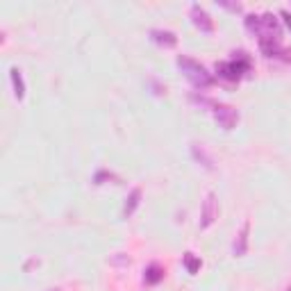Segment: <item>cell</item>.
Masks as SVG:
<instances>
[{"instance_id": "12", "label": "cell", "mask_w": 291, "mask_h": 291, "mask_svg": "<svg viewBox=\"0 0 291 291\" xmlns=\"http://www.w3.org/2000/svg\"><path fill=\"white\" fill-rule=\"evenodd\" d=\"M182 264H184V268H187V273H191V275H196L198 271H200V259H198L194 253H184Z\"/></svg>"}, {"instance_id": "8", "label": "cell", "mask_w": 291, "mask_h": 291, "mask_svg": "<svg viewBox=\"0 0 291 291\" xmlns=\"http://www.w3.org/2000/svg\"><path fill=\"white\" fill-rule=\"evenodd\" d=\"M191 155H194V160L200 162L202 166L207 168V171H214V160L207 155V150H205V146L202 143H191Z\"/></svg>"}, {"instance_id": "7", "label": "cell", "mask_w": 291, "mask_h": 291, "mask_svg": "<svg viewBox=\"0 0 291 291\" xmlns=\"http://www.w3.org/2000/svg\"><path fill=\"white\" fill-rule=\"evenodd\" d=\"M248 230H250V223L246 221L241 232H239V237L234 239V246H232V253H234L237 257H244L246 250H248Z\"/></svg>"}, {"instance_id": "3", "label": "cell", "mask_w": 291, "mask_h": 291, "mask_svg": "<svg viewBox=\"0 0 291 291\" xmlns=\"http://www.w3.org/2000/svg\"><path fill=\"white\" fill-rule=\"evenodd\" d=\"M212 112H214L216 123H219L223 130H232V128L239 123V112L234 107H230V105H214Z\"/></svg>"}, {"instance_id": "11", "label": "cell", "mask_w": 291, "mask_h": 291, "mask_svg": "<svg viewBox=\"0 0 291 291\" xmlns=\"http://www.w3.org/2000/svg\"><path fill=\"white\" fill-rule=\"evenodd\" d=\"M162 278H164V268H162L160 264H150V266L146 268L143 282H146V285H157V282H160Z\"/></svg>"}, {"instance_id": "13", "label": "cell", "mask_w": 291, "mask_h": 291, "mask_svg": "<svg viewBox=\"0 0 291 291\" xmlns=\"http://www.w3.org/2000/svg\"><path fill=\"white\" fill-rule=\"evenodd\" d=\"M246 28H248L250 32H255V34L259 36V34H261V16H255V14L246 16Z\"/></svg>"}, {"instance_id": "2", "label": "cell", "mask_w": 291, "mask_h": 291, "mask_svg": "<svg viewBox=\"0 0 291 291\" xmlns=\"http://www.w3.org/2000/svg\"><path fill=\"white\" fill-rule=\"evenodd\" d=\"M248 71H250V57L244 53V50L234 53V60L232 62H221V64H216L219 77H223V80H227V82H237L239 77Z\"/></svg>"}, {"instance_id": "1", "label": "cell", "mask_w": 291, "mask_h": 291, "mask_svg": "<svg viewBox=\"0 0 291 291\" xmlns=\"http://www.w3.org/2000/svg\"><path fill=\"white\" fill-rule=\"evenodd\" d=\"M178 66L180 71L184 73V75L191 80V84L194 87H198V89H207V87H212L214 84V77H212V73H207V68L202 64H198L196 60H191V57H184V55H180L178 57Z\"/></svg>"}, {"instance_id": "9", "label": "cell", "mask_w": 291, "mask_h": 291, "mask_svg": "<svg viewBox=\"0 0 291 291\" xmlns=\"http://www.w3.org/2000/svg\"><path fill=\"white\" fill-rule=\"evenodd\" d=\"M139 202H141V189H132L130 196H128V200H125V207H123V216L125 219H130L132 214H134V209L139 207Z\"/></svg>"}, {"instance_id": "14", "label": "cell", "mask_w": 291, "mask_h": 291, "mask_svg": "<svg viewBox=\"0 0 291 291\" xmlns=\"http://www.w3.org/2000/svg\"><path fill=\"white\" fill-rule=\"evenodd\" d=\"M102 180H116V175H114V173H107V171H98L96 173V178H94V182L102 184Z\"/></svg>"}, {"instance_id": "4", "label": "cell", "mask_w": 291, "mask_h": 291, "mask_svg": "<svg viewBox=\"0 0 291 291\" xmlns=\"http://www.w3.org/2000/svg\"><path fill=\"white\" fill-rule=\"evenodd\" d=\"M216 216H219L216 196L212 194V191H209L207 196H205V200H202V209H200V227H202V230H207V227L216 221Z\"/></svg>"}, {"instance_id": "18", "label": "cell", "mask_w": 291, "mask_h": 291, "mask_svg": "<svg viewBox=\"0 0 291 291\" xmlns=\"http://www.w3.org/2000/svg\"><path fill=\"white\" fill-rule=\"evenodd\" d=\"M287 291H291V287H289V289H287Z\"/></svg>"}, {"instance_id": "15", "label": "cell", "mask_w": 291, "mask_h": 291, "mask_svg": "<svg viewBox=\"0 0 291 291\" xmlns=\"http://www.w3.org/2000/svg\"><path fill=\"white\" fill-rule=\"evenodd\" d=\"M280 16L285 18V23H287V28H291V14H289V12H285V9H282V12H280Z\"/></svg>"}, {"instance_id": "6", "label": "cell", "mask_w": 291, "mask_h": 291, "mask_svg": "<svg viewBox=\"0 0 291 291\" xmlns=\"http://www.w3.org/2000/svg\"><path fill=\"white\" fill-rule=\"evenodd\" d=\"M150 39H153L157 46H164V48L178 46V36L173 34L171 30H150Z\"/></svg>"}, {"instance_id": "5", "label": "cell", "mask_w": 291, "mask_h": 291, "mask_svg": "<svg viewBox=\"0 0 291 291\" xmlns=\"http://www.w3.org/2000/svg\"><path fill=\"white\" fill-rule=\"evenodd\" d=\"M191 23L196 25L200 32H205V34H212V32H214V21L209 18V14L205 12L200 5H191Z\"/></svg>"}, {"instance_id": "16", "label": "cell", "mask_w": 291, "mask_h": 291, "mask_svg": "<svg viewBox=\"0 0 291 291\" xmlns=\"http://www.w3.org/2000/svg\"><path fill=\"white\" fill-rule=\"evenodd\" d=\"M221 5L227 7V9H232V12H241V5H239V2H237V5H230V2H221Z\"/></svg>"}, {"instance_id": "17", "label": "cell", "mask_w": 291, "mask_h": 291, "mask_svg": "<svg viewBox=\"0 0 291 291\" xmlns=\"http://www.w3.org/2000/svg\"><path fill=\"white\" fill-rule=\"evenodd\" d=\"M53 291H60V289H53Z\"/></svg>"}, {"instance_id": "10", "label": "cell", "mask_w": 291, "mask_h": 291, "mask_svg": "<svg viewBox=\"0 0 291 291\" xmlns=\"http://www.w3.org/2000/svg\"><path fill=\"white\" fill-rule=\"evenodd\" d=\"M9 77H12V84H14V96H16L18 100H23L25 96V82H23V75L18 71L16 66H14L12 71H9Z\"/></svg>"}]
</instances>
